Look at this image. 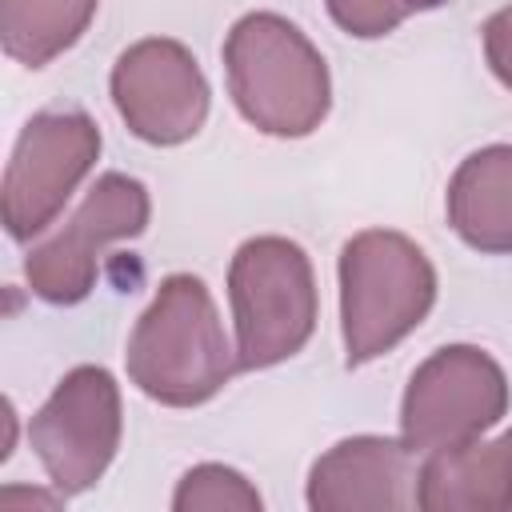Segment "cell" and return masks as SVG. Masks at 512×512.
Instances as JSON below:
<instances>
[{
	"instance_id": "1",
	"label": "cell",
	"mask_w": 512,
	"mask_h": 512,
	"mask_svg": "<svg viewBox=\"0 0 512 512\" xmlns=\"http://www.w3.org/2000/svg\"><path fill=\"white\" fill-rule=\"evenodd\" d=\"M124 360L128 380L148 400L168 408L208 404L232 380V372H240L216 300L192 272H172L160 280L152 304L128 336Z\"/></svg>"
},
{
	"instance_id": "2",
	"label": "cell",
	"mask_w": 512,
	"mask_h": 512,
	"mask_svg": "<svg viewBox=\"0 0 512 512\" xmlns=\"http://www.w3.org/2000/svg\"><path fill=\"white\" fill-rule=\"evenodd\" d=\"M228 96L264 136L296 140L324 124L332 104L328 64L316 44L276 12H248L224 40Z\"/></svg>"
},
{
	"instance_id": "3",
	"label": "cell",
	"mask_w": 512,
	"mask_h": 512,
	"mask_svg": "<svg viewBox=\"0 0 512 512\" xmlns=\"http://www.w3.org/2000/svg\"><path fill=\"white\" fill-rule=\"evenodd\" d=\"M436 304V268L416 240L356 232L340 252V336L348 368L392 352Z\"/></svg>"
},
{
	"instance_id": "4",
	"label": "cell",
	"mask_w": 512,
	"mask_h": 512,
	"mask_svg": "<svg viewBox=\"0 0 512 512\" xmlns=\"http://www.w3.org/2000/svg\"><path fill=\"white\" fill-rule=\"evenodd\" d=\"M240 372L296 356L316 332V276L308 252L288 236H252L228 264Z\"/></svg>"
},
{
	"instance_id": "5",
	"label": "cell",
	"mask_w": 512,
	"mask_h": 512,
	"mask_svg": "<svg viewBox=\"0 0 512 512\" xmlns=\"http://www.w3.org/2000/svg\"><path fill=\"white\" fill-rule=\"evenodd\" d=\"M508 412V376L476 344L432 352L400 400V440L408 452H444L480 440Z\"/></svg>"
},
{
	"instance_id": "6",
	"label": "cell",
	"mask_w": 512,
	"mask_h": 512,
	"mask_svg": "<svg viewBox=\"0 0 512 512\" xmlns=\"http://www.w3.org/2000/svg\"><path fill=\"white\" fill-rule=\"evenodd\" d=\"M120 432V384L100 364L72 368L28 424L32 452L60 496H80L108 472Z\"/></svg>"
},
{
	"instance_id": "7",
	"label": "cell",
	"mask_w": 512,
	"mask_h": 512,
	"mask_svg": "<svg viewBox=\"0 0 512 512\" xmlns=\"http://www.w3.org/2000/svg\"><path fill=\"white\" fill-rule=\"evenodd\" d=\"M152 200L136 176L104 172L64 228L28 252L24 280L48 304H80L96 288L100 256L116 240H132L148 228Z\"/></svg>"
},
{
	"instance_id": "8",
	"label": "cell",
	"mask_w": 512,
	"mask_h": 512,
	"mask_svg": "<svg viewBox=\"0 0 512 512\" xmlns=\"http://www.w3.org/2000/svg\"><path fill=\"white\" fill-rule=\"evenodd\" d=\"M100 156V128L92 116L64 108V112H36L8 156L4 168V228L12 240H32L44 232L80 180L92 172Z\"/></svg>"
},
{
	"instance_id": "9",
	"label": "cell",
	"mask_w": 512,
	"mask_h": 512,
	"mask_svg": "<svg viewBox=\"0 0 512 512\" xmlns=\"http://www.w3.org/2000/svg\"><path fill=\"white\" fill-rule=\"evenodd\" d=\"M112 104L132 136L156 148L192 140L208 120V80L196 56L168 36H148L124 48L112 64Z\"/></svg>"
},
{
	"instance_id": "10",
	"label": "cell",
	"mask_w": 512,
	"mask_h": 512,
	"mask_svg": "<svg viewBox=\"0 0 512 512\" xmlns=\"http://www.w3.org/2000/svg\"><path fill=\"white\" fill-rule=\"evenodd\" d=\"M412 452L392 436H348L308 472V508L316 512H396L408 504Z\"/></svg>"
},
{
	"instance_id": "11",
	"label": "cell",
	"mask_w": 512,
	"mask_h": 512,
	"mask_svg": "<svg viewBox=\"0 0 512 512\" xmlns=\"http://www.w3.org/2000/svg\"><path fill=\"white\" fill-rule=\"evenodd\" d=\"M424 512H508L512 508V428L496 440H468L432 452L416 476Z\"/></svg>"
},
{
	"instance_id": "12",
	"label": "cell",
	"mask_w": 512,
	"mask_h": 512,
	"mask_svg": "<svg viewBox=\"0 0 512 512\" xmlns=\"http://www.w3.org/2000/svg\"><path fill=\"white\" fill-rule=\"evenodd\" d=\"M448 224L452 232L488 256L512 252V144H488L460 160L448 180Z\"/></svg>"
},
{
	"instance_id": "13",
	"label": "cell",
	"mask_w": 512,
	"mask_h": 512,
	"mask_svg": "<svg viewBox=\"0 0 512 512\" xmlns=\"http://www.w3.org/2000/svg\"><path fill=\"white\" fill-rule=\"evenodd\" d=\"M100 0H0V44L24 68H44L92 24Z\"/></svg>"
},
{
	"instance_id": "14",
	"label": "cell",
	"mask_w": 512,
	"mask_h": 512,
	"mask_svg": "<svg viewBox=\"0 0 512 512\" xmlns=\"http://www.w3.org/2000/svg\"><path fill=\"white\" fill-rule=\"evenodd\" d=\"M172 508L176 512H260L264 500L248 484V476H240L236 468L196 464L180 476L172 492Z\"/></svg>"
},
{
	"instance_id": "15",
	"label": "cell",
	"mask_w": 512,
	"mask_h": 512,
	"mask_svg": "<svg viewBox=\"0 0 512 512\" xmlns=\"http://www.w3.org/2000/svg\"><path fill=\"white\" fill-rule=\"evenodd\" d=\"M324 4L328 16L356 40L388 36L408 16V0H324Z\"/></svg>"
},
{
	"instance_id": "16",
	"label": "cell",
	"mask_w": 512,
	"mask_h": 512,
	"mask_svg": "<svg viewBox=\"0 0 512 512\" xmlns=\"http://www.w3.org/2000/svg\"><path fill=\"white\" fill-rule=\"evenodd\" d=\"M480 36H484V60H488L492 76L504 88H512V4L500 8V12H492L484 20V32Z\"/></svg>"
},
{
	"instance_id": "17",
	"label": "cell",
	"mask_w": 512,
	"mask_h": 512,
	"mask_svg": "<svg viewBox=\"0 0 512 512\" xmlns=\"http://www.w3.org/2000/svg\"><path fill=\"white\" fill-rule=\"evenodd\" d=\"M16 500H20V504H56V496H44V492H24V488H20V492H16V488L0 492V504H4V508L16 504Z\"/></svg>"
},
{
	"instance_id": "18",
	"label": "cell",
	"mask_w": 512,
	"mask_h": 512,
	"mask_svg": "<svg viewBox=\"0 0 512 512\" xmlns=\"http://www.w3.org/2000/svg\"><path fill=\"white\" fill-rule=\"evenodd\" d=\"M440 4H448V0H408V12H432Z\"/></svg>"
}]
</instances>
